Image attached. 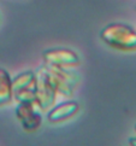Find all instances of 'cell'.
<instances>
[{
    "instance_id": "obj_1",
    "label": "cell",
    "mask_w": 136,
    "mask_h": 146,
    "mask_svg": "<svg viewBox=\"0 0 136 146\" xmlns=\"http://www.w3.org/2000/svg\"><path fill=\"white\" fill-rule=\"evenodd\" d=\"M100 36L104 42H106L113 48L122 51L136 50V32L129 25L113 23L105 27Z\"/></svg>"
},
{
    "instance_id": "obj_2",
    "label": "cell",
    "mask_w": 136,
    "mask_h": 146,
    "mask_svg": "<svg viewBox=\"0 0 136 146\" xmlns=\"http://www.w3.org/2000/svg\"><path fill=\"white\" fill-rule=\"evenodd\" d=\"M41 109L39 104L35 102L31 103H20L16 108V116L22 123V127L25 132L33 133L38 130L42 123Z\"/></svg>"
},
{
    "instance_id": "obj_3",
    "label": "cell",
    "mask_w": 136,
    "mask_h": 146,
    "mask_svg": "<svg viewBox=\"0 0 136 146\" xmlns=\"http://www.w3.org/2000/svg\"><path fill=\"white\" fill-rule=\"evenodd\" d=\"M35 93H36V103L39 104L40 109L42 111H46L55 103L57 93L54 88L50 85L42 69L38 70L35 74Z\"/></svg>"
},
{
    "instance_id": "obj_4",
    "label": "cell",
    "mask_w": 136,
    "mask_h": 146,
    "mask_svg": "<svg viewBox=\"0 0 136 146\" xmlns=\"http://www.w3.org/2000/svg\"><path fill=\"white\" fill-rule=\"evenodd\" d=\"M44 60L46 64L58 65L63 68L76 66L80 64V58L74 51L69 48H52L44 52Z\"/></svg>"
},
{
    "instance_id": "obj_5",
    "label": "cell",
    "mask_w": 136,
    "mask_h": 146,
    "mask_svg": "<svg viewBox=\"0 0 136 146\" xmlns=\"http://www.w3.org/2000/svg\"><path fill=\"white\" fill-rule=\"evenodd\" d=\"M80 110V105L76 102H64L59 104V105H55L54 108H52L50 112L47 113V118H48L50 122H61L65 121V119H69L72 116L78 112Z\"/></svg>"
},
{
    "instance_id": "obj_6",
    "label": "cell",
    "mask_w": 136,
    "mask_h": 146,
    "mask_svg": "<svg viewBox=\"0 0 136 146\" xmlns=\"http://www.w3.org/2000/svg\"><path fill=\"white\" fill-rule=\"evenodd\" d=\"M41 69H42L47 81L50 82V85L54 88V91L57 93H59V94L64 96V97H71L72 96V93H74V88H72L69 83L65 82L58 75H55L54 72H52L51 70H48L46 68V65H42L41 66Z\"/></svg>"
},
{
    "instance_id": "obj_7",
    "label": "cell",
    "mask_w": 136,
    "mask_h": 146,
    "mask_svg": "<svg viewBox=\"0 0 136 146\" xmlns=\"http://www.w3.org/2000/svg\"><path fill=\"white\" fill-rule=\"evenodd\" d=\"M12 98V79L6 70L0 68V106L9 104Z\"/></svg>"
},
{
    "instance_id": "obj_8",
    "label": "cell",
    "mask_w": 136,
    "mask_h": 146,
    "mask_svg": "<svg viewBox=\"0 0 136 146\" xmlns=\"http://www.w3.org/2000/svg\"><path fill=\"white\" fill-rule=\"evenodd\" d=\"M35 83V72L33 71H25L22 72L12 79V92L13 94L19 91L28 88L30 86H33Z\"/></svg>"
},
{
    "instance_id": "obj_9",
    "label": "cell",
    "mask_w": 136,
    "mask_h": 146,
    "mask_svg": "<svg viewBox=\"0 0 136 146\" xmlns=\"http://www.w3.org/2000/svg\"><path fill=\"white\" fill-rule=\"evenodd\" d=\"M13 98L16 99V102L18 104L20 103H31L36 100V93H35V83L33 86H30L28 88L19 91L13 94Z\"/></svg>"
},
{
    "instance_id": "obj_10",
    "label": "cell",
    "mask_w": 136,
    "mask_h": 146,
    "mask_svg": "<svg viewBox=\"0 0 136 146\" xmlns=\"http://www.w3.org/2000/svg\"><path fill=\"white\" fill-rule=\"evenodd\" d=\"M129 145L130 146H136V138H130L129 139Z\"/></svg>"
},
{
    "instance_id": "obj_11",
    "label": "cell",
    "mask_w": 136,
    "mask_h": 146,
    "mask_svg": "<svg viewBox=\"0 0 136 146\" xmlns=\"http://www.w3.org/2000/svg\"><path fill=\"white\" fill-rule=\"evenodd\" d=\"M135 130H136V126H135Z\"/></svg>"
}]
</instances>
